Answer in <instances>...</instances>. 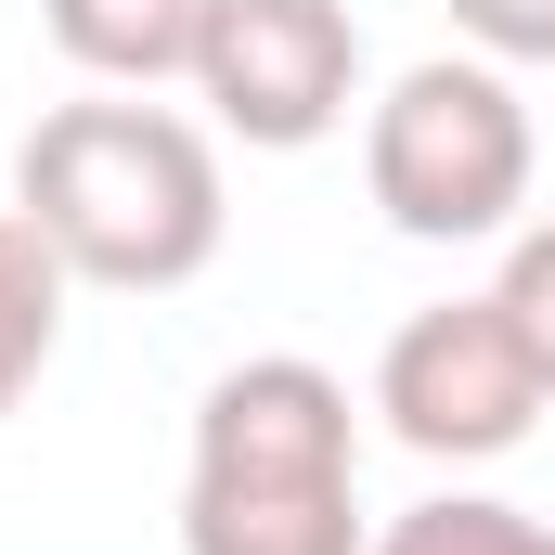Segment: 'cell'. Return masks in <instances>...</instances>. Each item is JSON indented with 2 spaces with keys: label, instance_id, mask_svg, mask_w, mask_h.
<instances>
[{
  "label": "cell",
  "instance_id": "6da1fadb",
  "mask_svg": "<svg viewBox=\"0 0 555 555\" xmlns=\"http://www.w3.org/2000/svg\"><path fill=\"white\" fill-rule=\"evenodd\" d=\"M13 207L26 233L78 284L168 297L220 259V142L168 104H52L13 155Z\"/></svg>",
  "mask_w": 555,
  "mask_h": 555
},
{
  "label": "cell",
  "instance_id": "7a4b0ae2",
  "mask_svg": "<svg viewBox=\"0 0 555 555\" xmlns=\"http://www.w3.org/2000/svg\"><path fill=\"white\" fill-rule=\"evenodd\" d=\"M181 555H375L362 543V426L323 362L259 349L194 401Z\"/></svg>",
  "mask_w": 555,
  "mask_h": 555
},
{
  "label": "cell",
  "instance_id": "3957f363",
  "mask_svg": "<svg viewBox=\"0 0 555 555\" xmlns=\"http://www.w3.org/2000/svg\"><path fill=\"white\" fill-rule=\"evenodd\" d=\"M530 168H543V142H530V104H517V78L491 52H426L362 117V194L414 246H491V233H517Z\"/></svg>",
  "mask_w": 555,
  "mask_h": 555
},
{
  "label": "cell",
  "instance_id": "277c9868",
  "mask_svg": "<svg viewBox=\"0 0 555 555\" xmlns=\"http://www.w3.org/2000/svg\"><path fill=\"white\" fill-rule=\"evenodd\" d=\"M543 362H530V336L504 323V297H439L414 310L401 336H388V362H375V414L401 452L426 465H491V452H517L530 426H543Z\"/></svg>",
  "mask_w": 555,
  "mask_h": 555
},
{
  "label": "cell",
  "instance_id": "5b68a950",
  "mask_svg": "<svg viewBox=\"0 0 555 555\" xmlns=\"http://www.w3.org/2000/svg\"><path fill=\"white\" fill-rule=\"evenodd\" d=\"M194 91L233 142L310 155L362 104V26H349V0H220L207 52H194Z\"/></svg>",
  "mask_w": 555,
  "mask_h": 555
},
{
  "label": "cell",
  "instance_id": "8992f818",
  "mask_svg": "<svg viewBox=\"0 0 555 555\" xmlns=\"http://www.w3.org/2000/svg\"><path fill=\"white\" fill-rule=\"evenodd\" d=\"M207 13H220V0H39L52 52H65V65H91V78H117V91L194 78V52H207Z\"/></svg>",
  "mask_w": 555,
  "mask_h": 555
},
{
  "label": "cell",
  "instance_id": "52a82bcc",
  "mask_svg": "<svg viewBox=\"0 0 555 555\" xmlns=\"http://www.w3.org/2000/svg\"><path fill=\"white\" fill-rule=\"evenodd\" d=\"M65 259L26 233V207H0V414L52 375V349H65Z\"/></svg>",
  "mask_w": 555,
  "mask_h": 555
},
{
  "label": "cell",
  "instance_id": "ba28073f",
  "mask_svg": "<svg viewBox=\"0 0 555 555\" xmlns=\"http://www.w3.org/2000/svg\"><path fill=\"white\" fill-rule=\"evenodd\" d=\"M375 555H555V517L504 504V491H426L375 530Z\"/></svg>",
  "mask_w": 555,
  "mask_h": 555
},
{
  "label": "cell",
  "instance_id": "9c48e42d",
  "mask_svg": "<svg viewBox=\"0 0 555 555\" xmlns=\"http://www.w3.org/2000/svg\"><path fill=\"white\" fill-rule=\"evenodd\" d=\"M491 297H504V323L530 336V362H543V388H555V220H517L504 233V284Z\"/></svg>",
  "mask_w": 555,
  "mask_h": 555
},
{
  "label": "cell",
  "instance_id": "30bf717a",
  "mask_svg": "<svg viewBox=\"0 0 555 555\" xmlns=\"http://www.w3.org/2000/svg\"><path fill=\"white\" fill-rule=\"evenodd\" d=\"M452 26L491 65H555V0H452Z\"/></svg>",
  "mask_w": 555,
  "mask_h": 555
}]
</instances>
